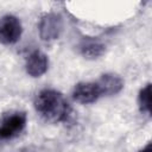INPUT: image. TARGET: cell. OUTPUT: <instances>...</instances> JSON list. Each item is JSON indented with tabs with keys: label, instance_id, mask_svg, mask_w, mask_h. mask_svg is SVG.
Wrapping results in <instances>:
<instances>
[{
	"label": "cell",
	"instance_id": "obj_10",
	"mask_svg": "<svg viewBox=\"0 0 152 152\" xmlns=\"http://www.w3.org/2000/svg\"><path fill=\"white\" fill-rule=\"evenodd\" d=\"M138 152H152V145H151V142H148L145 147H142L140 151H138Z\"/></svg>",
	"mask_w": 152,
	"mask_h": 152
},
{
	"label": "cell",
	"instance_id": "obj_4",
	"mask_svg": "<svg viewBox=\"0 0 152 152\" xmlns=\"http://www.w3.org/2000/svg\"><path fill=\"white\" fill-rule=\"evenodd\" d=\"M21 23L12 14H6L0 18V43L5 45L14 44L21 36Z\"/></svg>",
	"mask_w": 152,
	"mask_h": 152
},
{
	"label": "cell",
	"instance_id": "obj_8",
	"mask_svg": "<svg viewBox=\"0 0 152 152\" xmlns=\"http://www.w3.org/2000/svg\"><path fill=\"white\" fill-rule=\"evenodd\" d=\"M106 51L103 43L95 39H83L80 44V52L87 59H96Z\"/></svg>",
	"mask_w": 152,
	"mask_h": 152
},
{
	"label": "cell",
	"instance_id": "obj_1",
	"mask_svg": "<svg viewBox=\"0 0 152 152\" xmlns=\"http://www.w3.org/2000/svg\"><path fill=\"white\" fill-rule=\"evenodd\" d=\"M34 108L43 119L53 124L64 121L70 112L69 103L63 94L55 89L39 91L34 100Z\"/></svg>",
	"mask_w": 152,
	"mask_h": 152
},
{
	"label": "cell",
	"instance_id": "obj_9",
	"mask_svg": "<svg viewBox=\"0 0 152 152\" xmlns=\"http://www.w3.org/2000/svg\"><path fill=\"white\" fill-rule=\"evenodd\" d=\"M138 103L142 113H151V83H147L145 87L140 89L138 95Z\"/></svg>",
	"mask_w": 152,
	"mask_h": 152
},
{
	"label": "cell",
	"instance_id": "obj_2",
	"mask_svg": "<svg viewBox=\"0 0 152 152\" xmlns=\"http://www.w3.org/2000/svg\"><path fill=\"white\" fill-rule=\"evenodd\" d=\"M26 126V114L21 110H11L0 118V140H8L23 132Z\"/></svg>",
	"mask_w": 152,
	"mask_h": 152
},
{
	"label": "cell",
	"instance_id": "obj_3",
	"mask_svg": "<svg viewBox=\"0 0 152 152\" xmlns=\"http://www.w3.org/2000/svg\"><path fill=\"white\" fill-rule=\"evenodd\" d=\"M63 31V19L57 13H46L39 21V36L44 42H52L59 38Z\"/></svg>",
	"mask_w": 152,
	"mask_h": 152
},
{
	"label": "cell",
	"instance_id": "obj_7",
	"mask_svg": "<svg viewBox=\"0 0 152 152\" xmlns=\"http://www.w3.org/2000/svg\"><path fill=\"white\" fill-rule=\"evenodd\" d=\"M95 82L97 83L102 96L115 95L120 93L124 88V81L116 74H103Z\"/></svg>",
	"mask_w": 152,
	"mask_h": 152
},
{
	"label": "cell",
	"instance_id": "obj_6",
	"mask_svg": "<svg viewBox=\"0 0 152 152\" xmlns=\"http://www.w3.org/2000/svg\"><path fill=\"white\" fill-rule=\"evenodd\" d=\"M49 66V59L45 53L39 50L31 52L26 61V71L32 77H40L44 75Z\"/></svg>",
	"mask_w": 152,
	"mask_h": 152
},
{
	"label": "cell",
	"instance_id": "obj_5",
	"mask_svg": "<svg viewBox=\"0 0 152 152\" xmlns=\"http://www.w3.org/2000/svg\"><path fill=\"white\" fill-rule=\"evenodd\" d=\"M101 91L96 82H81L77 83L72 90V97L78 103H93L101 97Z\"/></svg>",
	"mask_w": 152,
	"mask_h": 152
}]
</instances>
